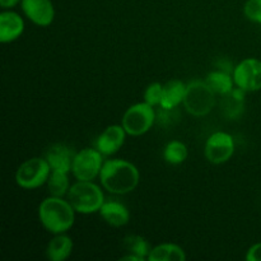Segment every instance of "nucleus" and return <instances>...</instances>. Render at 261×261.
I'll list each match as a JSON object with an SVG mask.
<instances>
[{"instance_id":"obj_1","label":"nucleus","mask_w":261,"mask_h":261,"mask_svg":"<svg viewBox=\"0 0 261 261\" xmlns=\"http://www.w3.org/2000/svg\"><path fill=\"white\" fill-rule=\"evenodd\" d=\"M99 181L109 193L127 194L139 184V171L129 161L109 160L103 162Z\"/></svg>"},{"instance_id":"obj_2","label":"nucleus","mask_w":261,"mask_h":261,"mask_svg":"<svg viewBox=\"0 0 261 261\" xmlns=\"http://www.w3.org/2000/svg\"><path fill=\"white\" fill-rule=\"evenodd\" d=\"M75 211L69 200L63 198L50 196L45 199L38 206V218L41 224L54 234L69 231L74 224Z\"/></svg>"},{"instance_id":"obj_3","label":"nucleus","mask_w":261,"mask_h":261,"mask_svg":"<svg viewBox=\"0 0 261 261\" xmlns=\"http://www.w3.org/2000/svg\"><path fill=\"white\" fill-rule=\"evenodd\" d=\"M68 200L78 213L92 214L99 212L105 196L99 186L92 181H78L69 189Z\"/></svg>"},{"instance_id":"obj_4","label":"nucleus","mask_w":261,"mask_h":261,"mask_svg":"<svg viewBox=\"0 0 261 261\" xmlns=\"http://www.w3.org/2000/svg\"><path fill=\"white\" fill-rule=\"evenodd\" d=\"M184 106L193 116H205L216 105V92L206 81H193L186 86Z\"/></svg>"},{"instance_id":"obj_5","label":"nucleus","mask_w":261,"mask_h":261,"mask_svg":"<svg viewBox=\"0 0 261 261\" xmlns=\"http://www.w3.org/2000/svg\"><path fill=\"white\" fill-rule=\"evenodd\" d=\"M51 167L46 158H31L23 162L15 172V182L23 189H37L47 182Z\"/></svg>"},{"instance_id":"obj_6","label":"nucleus","mask_w":261,"mask_h":261,"mask_svg":"<svg viewBox=\"0 0 261 261\" xmlns=\"http://www.w3.org/2000/svg\"><path fill=\"white\" fill-rule=\"evenodd\" d=\"M155 120L153 106L147 102L135 103L126 110L122 116V126L126 134L133 137H139L145 134L152 127Z\"/></svg>"},{"instance_id":"obj_7","label":"nucleus","mask_w":261,"mask_h":261,"mask_svg":"<svg viewBox=\"0 0 261 261\" xmlns=\"http://www.w3.org/2000/svg\"><path fill=\"white\" fill-rule=\"evenodd\" d=\"M102 153L98 149L93 148H84L78 152L74 157L73 172L74 177L78 181H92L99 176L101 168L103 166Z\"/></svg>"},{"instance_id":"obj_8","label":"nucleus","mask_w":261,"mask_h":261,"mask_svg":"<svg viewBox=\"0 0 261 261\" xmlns=\"http://www.w3.org/2000/svg\"><path fill=\"white\" fill-rule=\"evenodd\" d=\"M233 81L239 88L245 92H255L261 89V61L250 58L242 60L234 68Z\"/></svg>"},{"instance_id":"obj_9","label":"nucleus","mask_w":261,"mask_h":261,"mask_svg":"<svg viewBox=\"0 0 261 261\" xmlns=\"http://www.w3.org/2000/svg\"><path fill=\"white\" fill-rule=\"evenodd\" d=\"M205 157L213 165L227 162L234 153L233 138L224 132H217L205 143Z\"/></svg>"},{"instance_id":"obj_10","label":"nucleus","mask_w":261,"mask_h":261,"mask_svg":"<svg viewBox=\"0 0 261 261\" xmlns=\"http://www.w3.org/2000/svg\"><path fill=\"white\" fill-rule=\"evenodd\" d=\"M22 10L35 24L47 27L54 22L55 9L51 0H22Z\"/></svg>"},{"instance_id":"obj_11","label":"nucleus","mask_w":261,"mask_h":261,"mask_svg":"<svg viewBox=\"0 0 261 261\" xmlns=\"http://www.w3.org/2000/svg\"><path fill=\"white\" fill-rule=\"evenodd\" d=\"M125 134H126V132H125L124 126H120V125H110L97 138L96 148L103 155L115 154L122 147V144H124Z\"/></svg>"},{"instance_id":"obj_12","label":"nucleus","mask_w":261,"mask_h":261,"mask_svg":"<svg viewBox=\"0 0 261 261\" xmlns=\"http://www.w3.org/2000/svg\"><path fill=\"white\" fill-rule=\"evenodd\" d=\"M76 153L69 145L59 143L48 148L46 152V161L50 165L51 171H63L69 173L73 167V161Z\"/></svg>"},{"instance_id":"obj_13","label":"nucleus","mask_w":261,"mask_h":261,"mask_svg":"<svg viewBox=\"0 0 261 261\" xmlns=\"http://www.w3.org/2000/svg\"><path fill=\"white\" fill-rule=\"evenodd\" d=\"M24 31V22L14 12H3L0 14V41L3 43L13 42Z\"/></svg>"},{"instance_id":"obj_14","label":"nucleus","mask_w":261,"mask_h":261,"mask_svg":"<svg viewBox=\"0 0 261 261\" xmlns=\"http://www.w3.org/2000/svg\"><path fill=\"white\" fill-rule=\"evenodd\" d=\"M99 214L106 223L112 227H122L129 223L130 213L124 204L119 201H105Z\"/></svg>"},{"instance_id":"obj_15","label":"nucleus","mask_w":261,"mask_h":261,"mask_svg":"<svg viewBox=\"0 0 261 261\" xmlns=\"http://www.w3.org/2000/svg\"><path fill=\"white\" fill-rule=\"evenodd\" d=\"M185 93L186 86L184 84V82L178 81V79H173V81L167 82L163 86V96L160 106L163 110L176 109L178 105L184 102Z\"/></svg>"},{"instance_id":"obj_16","label":"nucleus","mask_w":261,"mask_h":261,"mask_svg":"<svg viewBox=\"0 0 261 261\" xmlns=\"http://www.w3.org/2000/svg\"><path fill=\"white\" fill-rule=\"evenodd\" d=\"M73 250V241L69 236L59 233L48 242L46 256L51 261H64L68 259Z\"/></svg>"},{"instance_id":"obj_17","label":"nucleus","mask_w":261,"mask_h":261,"mask_svg":"<svg viewBox=\"0 0 261 261\" xmlns=\"http://www.w3.org/2000/svg\"><path fill=\"white\" fill-rule=\"evenodd\" d=\"M149 261H184L185 251L175 244H162L153 247L148 255Z\"/></svg>"},{"instance_id":"obj_18","label":"nucleus","mask_w":261,"mask_h":261,"mask_svg":"<svg viewBox=\"0 0 261 261\" xmlns=\"http://www.w3.org/2000/svg\"><path fill=\"white\" fill-rule=\"evenodd\" d=\"M205 81L217 94L226 96V94H228L233 89V76H231L229 74L224 73L222 70H216L209 73Z\"/></svg>"},{"instance_id":"obj_19","label":"nucleus","mask_w":261,"mask_h":261,"mask_svg":"<svg viewBox=\"0 0 261 261\" xmlns=\"http://www.w3.org/2000/svg\"><path fill=\"white\" fill-rule=\"evenodd\" d=\"M47 188L51 196L63 198L64 195H68V191L70 189L68 173L63 171H51L47 180Z\"/></svg>"},{"instance_id":"obj_20","label":"nucleus","mask_w":261,"mask_h":261,"mask_svg":"<svg viewBox=\"0 0 261 261\" xmlns=\"http://www.w3.org/2000/svg\"><path fill=\"white\" fill-rule=\"evenodd\" d=\"M163 158L170 165H181L188 158V148L180 140H172L166 145Z\"/></svg>"},{"instance_id":"obj_21","label":"nucleus","mask_w":261,"mask_h":261,"mask_svg":"<svg viewBox=\"0 0 261 261\" xmlns=\"http://www.w3.org/2000/svg\"><path fill=\"white\" fill-rule=\"evenodd\" d=\"M124 247L130 254L138 255L142 259H148V255H149L150 250H152L147 240L143 239L142 236H137V234L125 237Z\"/></svg>"},{"instance_id":"obj_22","label":"nucleus","mask_w":261,"mask_h":261,"mask_svg":"<svg viewBox=\"0 0 261 261\" xmlns=\"http://www.w3.org/2000/svg\"><path fill=\"white\" fill-rule=\"evenodd\" d=\"M162 96H163V86L161 83H158V82L149 84L144 92L145 102L149 103L150 106H157V105H161Z\"/></svg>"},{"instance_id":"obj_23","label":"nucleus","mask_w":261,"mask_h":261,"mask_svg":"<svg viewBox=\"0 0 261 261\" xmlns=\"http://www.w3.org/2000/svg\"><path fill=\"white\" fill-rule=\"evenodd\" d=\"M244 13L251 22L261 23V0H247L245 3Z\"/></svg>"},{"instance_id":"obj_24","label":"nucleus","mask_w":261,"mask_h":261,"mask_svg":"<svg viewBox=\"0 0 261 261\" xmlns=\"http://www.w3.org/2000/svg\"><path fill=\"white\" fill-rule=\"evenodd\" d=\"M247 261H261V242L252 245L246 254Z\"/></svg>"},{"instance_id":"obj_25","label":"nucleus","mask_w":261,"mask_h":261,"mask_svg":"<svg viewBox=\"0 0 261 261\" xmlns=\"http://www.w3.org/2000/svg\"><path fill=\"white\" fill-rule=\"evenodd\" d=\"M19 2H22V0H0V5H2L3 9H9V8L15 7Z\"/></svg>"},{"instance_id":"obj_26","label":"nucleus","mask_w":261,"mask_h":261,"mask_svg":"<svg viewBox=\"0 0 261 261\" xmlns=\"http://www.w3.org/2000/svg\"><path fill=\"white\" fill-rule=\"evenodd\" d=\"M121 260H132V261H143L144 259H142L140 256H138V255H134V254H130V255H126V256H122Z\"/></svg>"}]
</instances>
